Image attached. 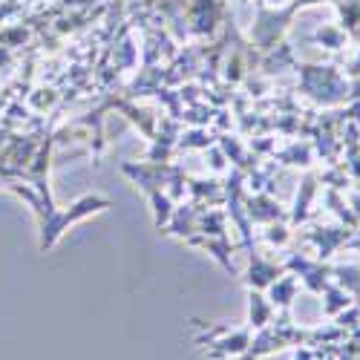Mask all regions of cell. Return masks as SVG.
Wrapping results in <instances>:
<instances>
[{
	"instance_id": "6da1fadb",
	"label": "cell",
	"mask_w": 360,
	"mask_h": 360,
	"mask_svg": "<svg viewBox=\"0 0 360 360\" xmlns=\"http://www.w3.org/2000/svg\"><path fill=\"white\" fill-rule=\"evenodd\" d=\"M4 188L15 191L20 199H26L29 205H32V211L35 217L41 219V251H49L55 243H58V236L64 233L67 225H72L75 219H84L89 214H96V211H104V207H110V199H101V196H84L81 202H75L70 211H55V205L49 199V188H46V179L44 182H35L38 193H32L26 185H18V182H6Z\"/></svg>"
}]
</instances>
